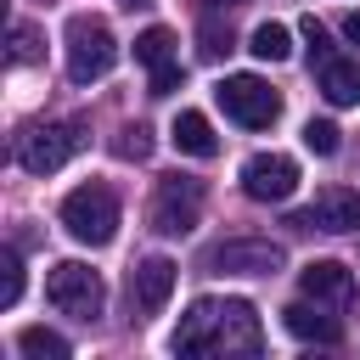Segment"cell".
I'll return each instance as SVG.
<instances>
[{
	"mask_svg": "<svg viewBox=\"0 0 360 360\" xmlns=\"http://www.w3.org/2000/svg\"><path fill=\"white\" fill-rule=\"evenodd\" d=\"M180 354H259L264 332H259V309L248 298H197L174 332Z\"/></svg>",
	"mask_w": 360,
	"mask_h": 360,
	"instance_id": "1",
	"label": "cell"
},
{
	"mask_svg": "<svg viewBox=\"0 0 360 360\" xmlns=\"http://www.w3.org/2000/svg\"><path fill=\"white\" fill-rule=\"evenodd\" d=\"M62 39H68V79H73V84H96V79L112 73V62H118V39H112V28H107L101 17L73 11Z\"/></svg>",
	"mask_w": 360,
	"mask_h": 360,
	"instance_id": "2",
	"label": "cell"
},
{
	"mask_svg": "<svg viewBox=\"0 0 360 360\" xmlns=\"http://www.w3.org/2000/svg\"><path fill=\"white\" fill-rule=\"evenodd\" d=\"M62 225H68L73 242L107 248V242L118 236V197H112V186H101V180L73 186V191L62 197Z\"/></svg>",
	"mask_w": 360,
	"mask_h": 360,
	"instance_id": "3",
	"label": "cell"
},
{
	"mask_svg": "<svg viewBox=\"0 0 360 360\" xmlns=\"http://www.w3.org/2000/svg\"><path fill=\"white\" fill-rule=\"evenodd\" d=\"M84 124L79 118H62V124H34V129H22L17 135V163L28 169V174H56L73 152H84Z\"/></svg>",
	"mask_w": 360,
	"mask_h": 360,
	"instance_id": "4",
	"label": "cell"
},
{
	"mask_svg": "<svg viewBox=\"0 0 360 360\" xmlns=\"http://www.w3.org/2000/svg\"><path fill=\"white\" fill-rule=\"evenodd\" d=\"M214 101H219L225 118L242 124V129H270V124L281 118V96H276L259 73H231V79H219Z\"/></svg>",
	"mask_w": 360,
	"mask_h": 360,
	"instance_id": "5",
	"label": "cell"
},
{
	"mask_svg": "<svg viewBox=\"0 0 360 360\" xmlns=\"http://www.w3.org/2000/svg\"><path fill=\"white\" fill-rule=\"evenodd\" d=\"M45 298H51L62 315H73V321H96L101 304H107V287H101V276H96L90 264L62 259V264H51V276H45Z\"/></svg>",
	"mask_w": 360,
	"mask_h": 360,
	"instance_id": "6",
	"label": "cell"
},
{
	"mask_svg": "<svg viewBox=\"0 0 360 360\" xmlns=\"http://www.w3.org/2000/svg\"><path fill=\"white\" fill-rule=\"evenodd\" d=\"M197 214H202V180H186V174L158 180L152 231H163V236H191V231H197Z\"/></svg>",
	"mask_w": 360,
	"mask_h": 360,
	"instance_id": "7",
	"label": "cell"
},
{
	"mask_svg": "<svg viewBox=\"0 0 360 360\" xmlns=\"http://www.w3.org/2000/svg\"><path fill=\"white\" fill-rule=\"evenodd\" d=\"M208 264L225 270V276H276V270L287 264V253H281V242H270V236H231V242H219V248L208 253Z\"/></svg>",
	"mask_w": 360,
	"mask_h": 360,
	"instance_id": "8",
	"label": "cell"
},
{
	"mask_svg": "<svg viewBox=\"0 0 360 360\" xmlns=\"http://www.w3.org/2000/svg\"><path fill=\"white\" fill-rule=\"evenodd\" d=\"M242 191L253 202H287L298 191V163L287 152H253L242 163Z\"/></svg>",
	"mask_w": 360,
	"mask_h": 360,
	"instance_id": "9",
	"label": "cell"
},
{
	"mask_svg": "<svg viewBox=\"0 0 360 360\" xmlns=\"http://www.w3.org/2000/svg\"><path fill=\"white\" fill-rule=\"evenodd\" d=\"M287 225H298V231H360V191H349V186H321L315 202H309L304 214H292Z\"/></svg>",
	"mask_w": 360,
	"mask_h": 360,
	"instance_id": "10",
	"label": "cell"
},
{
	"mask_svg": "<svg viewBox=\"0 0 360 360\" xmlns=\"http://www.w3.org/2000/svg\"><path fill=\"white\" fill-rule=\"evenodd\" d=\"M169 292H174V259L152 253V259H141V264L129 270V304H135L141 315H158V309L169 304Z\"/></svg>",
	"mask_w": 360,
	"mask_h": 360,
	"instance_id": "11",
	"label": "cell"
},
{
	"mask_svg": "<svg viewBox=\"0 0 360 360\" xmlns=\"http://www.w3.org/2000/svg\"><path fill=\"white\" fill-rule=\"evenodd\" d=\"M298 281H304V298H315V304H349L354 298V276L338 259H315Z\"/></svg>",
	"mask_w": 360,
	"mask_h": 360,
	"instance_id": "12",
	"label": "cell"
},
{
	"mask_svg": "<svg viewBox=\"0 0 360 360\" xmlns=\"http://www.w3.org/2000/svg\"><path fill=\"white\" fill-rule=\"evenodd\" d=\"M321 96L332 107H360V56H332L321 68Z\"/></svg>",
	"mask_w": 360,
	"mask_h": 360,
	"instance_id": "13",
	"label": "cell"
},
{
	"mask_svg": "<svg viewBox=\"0 0 360 360\" xmlns=\"http://www.w3.org/2000/svg\"><path fill=\"white\" fill-rule=\"evenodd\" d=\"M169 141H174L186 158H214V152H219V135H214V124H208L202 112H191V107H186V112L169 124Z\"/></svg>",
	"mask_w": 360,
	"mask_h": 360,
	"instance_id": "14",
	"label": "cell"
},
{
	"mask_svg": "<svg viewBox=\"0 0 360 360\" xmlns=\"http://www.w3.org/2000/svg\"><path fill=\"white\" fill-rule=\"evenodd\" d=\"M281 326H287L292 338H304V343H338V338H343V326H338L332 315L309 309V304H287V309H281Z\"/></svg>",
	"mask_w": 360,
	"mask_h": 360,
	"instance_id": "15",
	"label": "cell"
},
{
	"mask_svg": "<svg viewBox=\"0 0 360 360\" xmlns=\"http://www.w3.org/2000/svg\"><path fill=\"white\" fill-rule=\"evenodd\" d=\"M248 51H253L259 62H287V56H292V34H287V22H259L253 39H248Z\"/></svg>",
	"mask_w": 360,
	"mask_h": 360,
	"instance_id": "16",
	"label": "cell"
},
{
	"mask_svg": "<svg viewBox=\"0 0 360 360\" xmlns=\"http://www.w3.org/2000/svg\"><path fill=\"white\" fill-rule=\"evenodd\" d=\"M17 349H22L28 360H68V338L51 332V326H22V332H17Z\"/></svg>",
	"mask_w": 360,
	"mask_h": 360,
	"instance_id": "17",
	"label": "cell"
},
{
	"mask_svg": "<svg viewBox=\"0 0 360 360\" xmlns=\"http://www.w3.org/2000/svg\"><path fill=\"white\" fill-rule=\"evenodd\" d=\"M135 62H146V68L174 62V34H169V28H146V34H135Z\"/></svg>",
	"mask_w": 360,
	"mask_h": 360,
	"instance_id": "18",
	"label": "cell"
},
{
	"mask_svg": "<svg viewBox=\"0 0 360 360\" xmlns=\"http://www.w3.org/2000/svg\"><path fill=\"white\" fill-rule=\"evenodd\" d=\"M112 152H118L124 163H146V158H152V129H146V124H124L118 141H112Z\"/></svg>",
	"mask_w": 360,
	"mask_h": 360,
	"instance_id": "19",
	"label": "cell"
},
{
	"mask_svg": "<svg viewBox=\"0 0 360 360\" xmlns=\"http://www.w3.org/2000/svg\"><path fill=\"white\" fill-rule=\"evenodd\" d=\"M197 39H202V45H197V56H202V62H219V56L231 51V28H219L214 17H202V28H197Z\"/></svg>",
	"mask_w": 360,
	"mask_h": 360,
	"instance_id": "20",
	"label": "cell"
},
{
	"mask_svg": "<svg viewBox=\"0 0 360 360\" xmlns=\"http://www.w3.org/2000/svg\"><path fill=\"white\" fill-rule=\"evenodd\" d=\"M304 146H309L315 158H332V152H338V124H332V118H309V124H304Z\"/></svg>",
	"mask_w": 360,
	"mask_h": 360,
	"instance_id": "21",
	"label": "cell"
},
{
	"mask_svg": "<svg viewBox=\"0 0 360 360\" xmlns=\"http://www.w3.org/2000/svg\"><path fill=\"white\" fill-rule=\"evenodd\" d=\"M39 56H45V51H39V34H34L28 22H17V28H11V62L28 68V62H39Z\"/></svg>",
	"mask_w": 360,
	"mask_h": 360,
	"instance_id": "22",
	"label": "cell"
},
{
	"mask_svg": "<svg viewBox=\"0 0 360 360\" xmlns=\"http://www.w3.org/2000/svg\"><path fill=\"white\" fill-rule=\"evenodd\" d=\"M22 298V264H17V253L6 248L0 253V304H17Z\"/></svg>",
	"mask_w": 360,
	"mask_h": 360,
	"instance_id": "23",
	"label": "cell"
},
{
	"mask_svg": "<svg viewBox=\"0 0 360 360\" xmlns=\"http://www.w3.org/2000/svg\"><path fill=\"white\" fill-rule=\"evenodd\" d=\"M304 45H309V68H326L332 62V39H326V28L315 17H304Z\"/></svg>",
	"mask_w": 360,
	"mask_h": 360,
	"instance_id": "24",
	"label": "cell"
},
{
	"mask_svg": "<svg viewBox=\"0 0 360 360\" xmlns=\"http://www.w3.org/2000/svg\"><path fill=\"white\" fill-rule=\"evenodd\" d=\"M186 84V68L180 62H163V68H152V96H174Z\"/></svg>",
	"mask_w": 360,
	"mask_h": 360,
	"instance_id": "25",
	"label": "cell"
},
{
	"mask_svg": "<svg viewBox=\"0 0 360 360\" xmlns=\"http://www.w3.org/2000/svg\"><path fill=\"white\" fill-rule=\"evenodd\" d=\"M343 34H349V39L360 45V11H349V17H343Z\"/></svg>",
	"mask_w": 360,
	"mask_h": 360,
	"instance_id": "26",
	"label": "cell"
},
{
	"mask_svg": "<svg viewBox=\"0 0 360 360\" xmlns=\"http://www.w3.org/2000/svg\"><path fill=\"white\" fill-rule=\"evenodd\" d=\"M118 6H129V11H135V6H152V0H118Z\"/></svg>",
	"mask_w": 360,
	"mask_h": 360,
	"instance_id": "27",
	"label": "cell"
},
{
	"mask_svg": "<svg viewBox=\"0 0 360 360\" xmlns=\"http://www.w3.org/2000/svg\"><path fill=\"white\" fill-rule=\"evenodd\" d=\"M214 6H236V0H214Z\"/></svg>",
	"mask_w": 360,
	"mask_h": 360,
	"instance_id": "28",
	"label": "cell"
}]
</instances>
